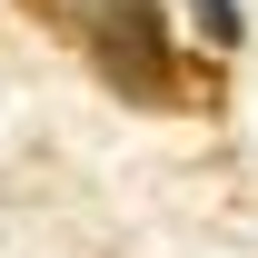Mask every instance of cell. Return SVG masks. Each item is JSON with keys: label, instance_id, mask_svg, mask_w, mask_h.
Listing matches in <instances>:
<instances>
[{"label": "cell", "instance_id": "obj_1", "mask_svg": "<svg viewBox=\"0 0 258 258\" xmlns=\"http://www.w3.org/2000/svg\"><path fill=\"white\" fill-rule=\"evenodd\" d=\"M70 30H80V50L99 60L109 90L149 99V109H219V50L189 60L169 40L159 0H70Z\"/></svg>", "mask_w": 258, "mask_h": 258}, {"label": "cell", "instance_id": "obj_2", "mask_svg": "<svg viewBox=\"0 0 258 258\" xmlns=\"http://www.w3.org/2000/svg\"><path fill=\"white\" fill-rule=\"evenodd\" d=\"M199 10V30H209V50H238V40H248V10H238V0H189Z\"/></svg>", "mask_w": 258, "mask_h": 258}]
</instances>
